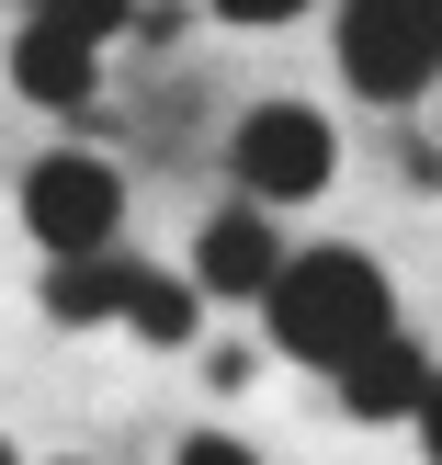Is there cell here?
<instances>
[{"mask_svg": "<svg viewBox=\"0 0 442 465\" xmlns=\"http://www.w3.org/2000/svg\"><path fill=\"white\" fill-rule=\"evenodd\" d=\"M329 386H340V409H352V420H408V409H420V386H431V352H420L408 330H375Z\"/></svg>", "mask_w": 442, "mask_h": 465, "instance_id": "52a82bcc", "label": "cell"}, {"mask_svg": "<svg viewBox=\"0 0 442 465\" xmlns=\"http://www.w3.org/2000/svg\"><path fill=\"white\" fill-rule=\"evenodd\" d=\"M284 272V227H272V204H216L204 216V239H193V284L204 295H227V307H250V295Z\"/></svg>", "mask_w": 442, "mask_h": 465, "instance_id": "5b68a950", "label": "cell"}, {"mask_svg": "<svg viewBox=\"0 0 442 465\" xmlns=\"http://www.w3.org/2000/svg\"><path fill=\"white\" fill-rule=\"evenodd\" d=\"M408 420H420V443H431V465H442V363H431V386H420V409H408Z\"/></svg>", "mask_w": 442, "mask_h": 465, "instance_id": "4fadbf2b", "label": "cell"}, {"mask_svg": "<svg viewBox=\"0 0 442 465\" xmlns=\"http://www.w3.org/2000/svg\"><path fill=\"white\" fill-rule=\"evenodd\" d=\"M261 318H272V341L295 363L340 375L375 330H398V295H386V272L363 250H284V272L261 284Z\"/></svg>", "mask_w": 442, "mask_h": 465, "instance_id": "6da1fadb", "label": "cell"}, {"mask_svg": "<svg viewBox=\"0 0 442 465\" xmlns=\"http://www.w3.org/2000/svg\"><path fill=\"white\" fill-rule=\"evenodd\" d=\"M91 80H103V45L68 35V23H34V12H23V35H12V91H23V103L80 114V103H91Z\"/></svg>", "mask_w": 442, "mask_h": 465, "instance_id": "8992f818", "label": "cell"}, {"mask_svg": "<svg viewBox=\"0 0 442 465\" xmlns=\"http://www.w3.org/2000/svg\"><path fill=\"white\" fill-rule=\"evenodd\" d=\"M125 295H136V262H113V250H91V262H45V318H68V330L125 318Z\"/></svg>", "mask_w": 442, "mask_h": 465, "instance_id": "ba28073f", "label": "cell"}, {"mask_svg": "<svg viewBox=\"0 0 442 465\" xmlns=\"http://www.w3.org/2000/svg\"><path fill=\"white\" fill-rule=\"evenodd\" d=\"M329 159H340V136H329V114H307V103H250L239 136H227V171H239L250 204L329 193Z\"/></svg>", "mask_w": 442, "mask_h": 465, "instance_id": "3957f363", "label": "cell"}, {"mask_svg": "<svg viewBox=\"0 0 442 465\" xmlns=\"http://www.w3.org/2000/svg\"><path fill=\"white\" fill-rule=\"evenodd\" d=\"M307 0H216V23H295Z\"/></svg>", "mask_w": 442, "mask_h": 465, "instance_id": "7c38bea8", "label": "cell"}, {"mask_svg": "<svg viewBox=\"0 0 442 465\" xmlns=\"http://www.w3.org/2000/svg\"><path fill=\"white\" fill-rule=\"evenodd\" d=\"M23 227H34L45 262H91V250H113V227H125V182L103 171V159L57 148L23 171Z\"/></svg>", "mask_w": 442, "mask_h": 465, "instance_id": "277c9868", "label": "cell"}, {"mask_svg": "<svg viewBox=\"0 0 442 465\" xmlns=\"http://www.w3.org/2000/svg\"><path fill=\"white\" fill-rule=\"evenodd\" d=\"M340 80L363 103H420L442 80V0H340Z\"/></svg>", "mask_w": 442, "mask_h": 465, "instance_id": "7a4b0ae2", "label": "cell"}, {"mask_svg": "<svg viewBox=\"0 0 442 465\" xmlns=\"http://www.w3.org/2000/svg\"><path fill=\"white\" fill-rule=\"evenodd\" d=\"M23 12H34V23H68V35H91V45H103V35H125V12H136V0H23Z\"/></svg>", "mask_w": 442, "mask_h": 465, "instance_id": "30bf717a", "label": "cell"}, {"mask_svg": "<svg viewBox=\"0 0 442 465\" xmlns=\"http://www.w3.org/2000/svg\"><path fill=\"white\" fill-rule=\"evenodd\" d=\"M0 465H12V443H0Z\"/></svg>", "mask_w": 442, "mask_h": 465, "instance_id": "5bb4252c", "label": "cell"}, {"mask_svg": "<svg viewBox=\"0 0 442 465\" xmlns=\"http://www.w3.org/2000/svg\"><path fill=\"white\" fill-rule=\"evenodd\" d=\"M193 307H204V284H193V272H148V262H136L125 330H148V341H193Z\"/></svg>", "mask_w": 442, "mask_h": 465, "instance_id": "9c48e42d", "label": "cell"}, {"mask_svg": "<svg viewBox=\"0 0 442 465\" xmlns=\"http://www.w3.org/2000/svg\"><path fill=\"white\" fill-rule=\"evenodd\" d=\"M171 465H250V443H227V431H193V443H182Z\"/></svg>", "mask_w": 442, "mask_h": 465, "instance_id": "8fae6325", "label": "cell"}]
</instances>
